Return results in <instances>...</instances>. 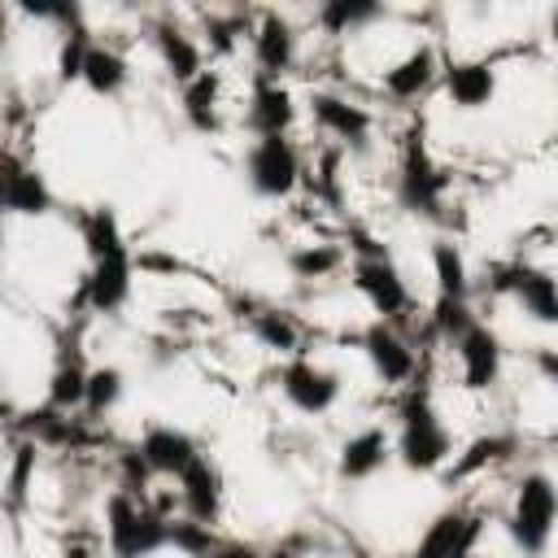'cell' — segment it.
<instances>
[{
    "label": "cell",
    "mask_w": 558,
    "mask_h": 558,
    "mask_svg": "<svg viewBox=\"0 0 558 558\" xmlns=\"http://www.w3.org/2000/svg\"><path fill=\"white\" fill-rule=\"evenodd\" d=\"M392 418H397L392 458L405 471L432 475V471H445L453 462V436L440 423V410H436L427 384H405L401 397H397V405H392Z\"/></svg>",
    "instance_id": "1"
},
{
    "label": "cell",
    "mask_w": 558,
    "mask_h": 558,
    "mask_svg": "<svg viewBox=\"0 0 558 558\" xmlns=\"http://www.w3.org/2000/svg\"><path fill=\"white\" fill-rule=\"evenodd\" d=\"M449 170L432 157L423 122H414L397 144V205L427 222H449Z\"/></svg>",
    "instance_id": "2"
},
{
    "label": "cell",
    "mask_w": 558,
    "mask_h": 558,
    "mask_svg": "<svg viewBox=\"0 0 558 558\" xmlns=\"http://www.w3.org/2000/svg\"><path fill=\"white\" fill-rule=\"evenodd\" d=\"M506 532L523 558H541L558 532V480L541 466L523 471L510 493L506 510Z\"/></svg>",
    "instance_id": "3"
},
{
    "label": "cell",
    "mask_w": 558,
    "mask_h": 558,
    "mask_svg": "<svg viewBox=\"0 0 558 558\" xmlns=\"http://www.w3.org/2000/svg\"><path fill=\"white\" fill-rule=\"evenodd\" d=\"M105 545L109 558H153L170 549V514L144 497L113 488L105 497Z\"/></svg>",
    "instance_id": "4"
},
{
    "label": "cell",
    "mask_w": 558,
    "mask_h": 558,
    "mask_svg": "<svg viewBox=\"0 0 558 558\" xmlns=\"http://www.w3.org/2000/svg\"><path fill=\"white\" fill-rule=\"evenodd\" d=\"M488 296H514L519 310L536 327H558V275L527 262V257H506L484 270Z\"/></svg>",
    "instance_id": "5"
},
{
    "label": "cell",
    "mask_w": 558,
    "mask_h": 558,
    "mask_svg": "<svg viewBox=\"0 0 558 558\" xmlns=\"http://www.w3.org/2000/svg\"><path fill=\"white\" fill-rule=\"evenodd\" d=\"M244 179L262 201H288L305 183V157L292 135L253 140L244 153Z\"/></svg>",
    "instance_id": "6"
},
{
    "label": "cell",
    "mask_w": 558,
    "mask_h": 558,
    "mask_svg": "<svg viewBox=\"0 0 558 558\" xmlns=\"http://www.w3.org/2000/svg\"><path fill=\"white\" fill-rule=\"evenodd\" d=\"M131 292H135V253L131 244H118L87 262L74 305H87L92 314H118L131 301Z\"/></svg>",
    "instance_id": "7"
},
{
    "label": "cell",
    "mask_w": 558,
    "mask_h": 558,
    "mask_svg": "<svg viewBox=\"0 0 558 558\" xmlns=\"http://www.w3.org/2000/svg\"><path fill=\"white\" fill-rule=\"evenodd\" d=\"M349 283L353 292L371 305V314H379L384 323H401L410 310H414V296H410V283L401 275V266L388 257H362L349 266Z\"/></svg>",
    "instance_id": "8"
},
{
    "label": "cell",
    "mask_w": 558,
    "mask_h": 558,
    "mask_svg": "<svg viewBox=\"0 0 558 558\" xmlns=\"http://www.w3.org/2000/svg\"><path fill=\"white\" fill-rule=\"evenodd\" d=\"M353 344L362 349L371 375H375L384 388H405V384H414V375H418V353H414V344L397 331V323L375 318V323H366V327L357 331Z\"/></svg>",
    "instance_id": "9"
},
{
    "label": "cell",
    "mask_w": 558,
    "mask_h": 558,
    "mask_svg": "<svg viewBox=\"0 0 558 558\" xmlns=\"http://www.w3.org/2000/svg\"><path fill=\"white\" fill-rule=\"evenodd\" d=\"M279 392H283V401H288L296 414L323 418V414L336 410L344 384H340V375H336L331 366H318L314 357L301 353V357H288V362L279 366Z\"/></svg>",
    "instance_id": "10"
},
{
    "label": "cell",
    "mask_w": 558,
    "mask_h": 558,
    "mask_svg": "<svg viewBox=\"0 0 558 558\" xmlns=\"http://www.w3.org/2000/svg\"><path fill=\"white\" fill-rule=\"evenodd\" d=\"M310 118L323 135H331L340 148H353V153H366L371 148V131H375V113L366 105H357L353 96L344 92H331V87H314L310 92Z\"/></svg>",
    "instance_id": "11"
},
{
    "label": "cell",
    "mask_w": 558,
    "mask_h": 558,
    "mask_svg": "<svg viewBox=\"0 0 558 558\" xmlns=\"http://www.w3.org/2000/svg\"><path fill=\"white\" fill-rule=\"evenodd\" d=\"M148 44H153V52H157V61H161V70H166L170 83L187 87L192 78L205 74V44L174 13H157L148 22Z\"/></svg>",
    "instance_id": "12"
},
{
    "label": "cell",
    "mask_w": 558,
    "mask_h": 558,
    "mask_svg": "<svg viewBox=\"0 0 558 558\" xmlns=\"http://www.w3.org/2000/svg\"><path fill=\"white\" fill-rule=\"evenodd\" d=\"M248 48H253V74H262V78H283V74L296 65V57H301V35H296V26H292L288 13H279V9H257Z\"/></svg>",
    "instance_id": "13"
},
{
    "label": "cell",
    "mask_w": 558,
    "mask_h": 558,
    "mask_svg": "<svg viewBox=\"0 0 558 558\" xmlns=\"http://www.w3.org/2000/svg\"><path fill=\"white\" fill-rule=\"evenodd\" d=\"M484 536V514L466 510V506H445L418 536L410 558H475Z\"/></svg>",
    "instance_id": "14"
},
{
    "label": "cell",
    "mask_w": 558,
    "mask_h": 558,
    "mask_svg": "<svg viewBox=\"0 0 558 558\" xmlns=\"http://www.w3.org/2000/svg\"><path fill=\"white\" fill-rule=\"evenodd\" d=\"M458 379L466 392H493L501 384V366H506V349H501V336L480 318L458 344Z\"/></svg>",
    "instance_id": "15"
},
{
    "label": "cell",
    "mask_w": 558,
    "mask_h": 558,
    "mask_svg": "<svg viewBox=\"0 0 558 558\" xmlns=\"http://www.w3.org/2000/svg\"><path fill=\"white\" fill-rule=\"evenodd\" d=\"M445 74V65H440V52H436V44H414V48H405L397 61H388L384 70H379V92L388 96V100H397V105H410V100H418L423 92H432V83Z\"/></svg>",
    "instance_id": "16"
},
{
    "label": "cell",
    "mask_w": 558,
    "mask_h": 558,
    "mask_svg": "<svg viewBox=\"0 0 558 558\" xmlns=\"http://www.w3.org/2000/svg\"><path fill=\"white\" fill-rule=\"evenodd\" d=\"M296 122V96L283 78H248V100H244V126L253 131V140L266 135H288Z\"/></svg>",
    "instance_id": "17"
},
{
    "label": "cell",
    "mask_w": 558,
    "mask_h": 558,
    "mask_svg": "<svg viewBox=\"0 0 558 558\" xmlns=\"http://www.w3.org/2000/svg\"><path fill=\"white\" fill-rule=\"evenodd\" d=\"M179 506H183L187 519L218 527L222 506H227V475H222V466H218L209 453H201V458L179 475Z\"/></svg>",
    "instance_id": "18"
},
{
    "label": "cell",
    "mask_w": 558,
    "mask_h": 558,
    "mask_svg": "<svg viewBox=\"0 0 558 558\" xmlns=\"http://www.w3.org/2000/svg\"><path fill=\"white\" fill-rule=\"evenodd\" d=\"M445 96L462 113H480L497 96V65L488 57H458L445 65Z\"/></svg>",
    "instance_id": "19"
},
{
    "label": "cell",
    "mask_w": 558,
    "mask_h": 558,
    "mask_svg": "<svg viewBox=\"0 0 558 558\" xmlns=\"http://www.w3.org/2000/svg\"><path fill=\"white\" fill-rule=\"evenodd\" d=\"M92 418H74V414H65V410H52V405H35L31 414H22L17 418V432L26 436V440H39V445H48V449H70V453H83V449H92L100 436L87 427Z\"/></svg>",
    "instance_id": "20"
},
{
    "label": "cell",
    "mask_w": 558,
    "mask_h": 558,
    "mask_svg": "<svg viewBox=\"0 0 558 558\" xmlns=\"http://www.w3.org/2000/svg\"><path fill=\"white\" fill-rule=\"evenodd\" d=\"M135 449L144 453L153 475H166V480H179L201 458V445L183 427H174V423H148L140 432V440H135Z\"/></svg>",
    "instance_id": "21"
},
{
    "label": "cell",
    "mask_w": 558,
    "mask_h": 558,
    "mask_svg": "<svg viewBox=\"0 0 558 558\" xmlns=\"http://www.w3.org/2000/svg\"><path fill=\"white\" fill-rule=\"evenodd\" d=\"M4 214L9 218H48L57 209V196L48 187V179L35 166H22L13 153L4 157Z\"/></svg>",
    "instance_id": "22"
},
{
    "label": "cell",
    "mask_w": 558,
    "mask_h": 558,
    "mask_svg": "<svg viewBox=\"0 0 558 558\" xmlns=\"http://www.w3.org/2000/svg\"><path fill=\"white\" fill-rule=\"evenodd\" d=\"M388 458H392V436L371 423V427H362V432L340 440V449H336V480L362 484V480L379 475L388 466Z\"/></svg>",
    "instance_id": "23"
},
{
    "label": "cell",
    "mask_w": 558,
    "mask_h": 558,
    "mask_svg": "<svg viewBox=\"0 0 558 558\" xmlns=\"http://www.w3.org/2000/svg\"><path fill=\"white\" fill-rule=\"evenodd\" d=\"M87 375H92V366L83 362L78 344H74V340H65V344L57 349L52 371H48L44 405L65 410V414H83V401H87Z\"/></svg>",
    "instance_id": "24"
},
{
    "label": "cell",
    "mask_w": 558,
    "mask_h": 558,
    "mask_svg": "<svg viewBox=\"0 0 558 558\" xmlns=\"http://www.w3.org/2000/svg\"><path fill=\"white\" fill-rule=\"evenodd\" d=\"M179 109L196 135H218L222 131V70H205L201 78L179 87Z\"/></svg>",
    "instance_id": "25"
},
{
    "label": "cell",
    "mask_w": 558,
    "mask_h": 558,
    "mask_svg": "<svg viewBox=\"0 0 558 558\" xmlns=\"http://www.w3.org/2000/svg\"><path fill=\"white\" fill-rule=\"evenodd\" d=\"M248 336L266 349V353H275V357H301L305 349V327H301V318L292 314V310H283V305H257V314L248 318Z\"/></svg>",
    "instance_id": "26"
},
{
    "label": "cell",
    "mask_w": 558,
    "mask_h": 558,
    "mask_svg": "<svg viewBox=\"0 0 558 558\" xmlns=\"http://www.w3.org/2000/svg\"><path fill=\"white\" fill-rule=\"evenodd\" d=\"M384 17H388V4L379 0H323L314 9V26L327 35H362Z\"/></svg>",
    "instance_id": "27"
},
{
    "label": "cell",
    "mask_w": 558,
    "mask_h": 558,
    "mask_svg": "<svg viewBox=\"0 0 558 558\" xmlns=\"http://www.w3.org/2000/svg\"><path fill=\"white\" fill-rule=\"evenodd\" d=\"M126 83H131V61L113 44H92L87 65H83V87L100 100H113L126 92Z\"/></svg>",
    "instance_id": "28"
},
{
    "label": "cell",
    "mask_w": 558,
    "mask_h": 558,
    "mask_svg": "<svg viewBox=\"0 0 558 558\" xmlns=\"http://www.w3.org/2000/svg\"><path fill=\"white\" fill-rule=\"evenodd\" d=\"M514 449H519V436H510V432H484V436H475L462 453H453L445 480H449V484H453V480H471V475H480V471L506 462Z\"/></svg>",
    "instance_id": "29"
},
{
    "label": "cell",
    "mask_w": 558,
    "mask_h": 558,
    "mask_svg": "<svg viewBox=\"0 0 558 558\" xmlns=\"http://www.w3.org/2000/svg\"><path fill=\"white\" fill-rule=\"evenodd\" d=\"M253 17L248 9H227V13H201V44L209 48V57H235L244 35H253Z\"/></svg>",
    "instance_id": "30"
},
{
    "label": "cell",
    "mask_w": 558,
    "mask_h": 558,
    "mask_svg": "<svg viewBox=\"0 0 558 558\" xmlns=\"http://www.w3.org/2000/svg\"><path fill=\"white\" fill-rule=\"evenodd\" d=\"M288 275L301 279V283H318V279H331L340 266H344V248L336 240H305L296 248H288L283 257Z\"/></svg>",
    "instance_id": "31"
},
{
    "label": "cell",
    "mask_w": 558,
    "mask_h": 558,
    "mask_svg": "<svg viewBox=\"0 0 558 558\" xmlns=\"http://www.w3.org/2000/svg\"><path fill=\"white\" fill-rule=\"evenodd\" d=\"M432 279H436V296H471V266L462 257V248L449 235H436L432 248Z\"/></svg>",
    "instance_id": "32"
},
{
    "label": "cell",
    "mask_w": 558,
    "mask_h": 558,
    "mask_svg": "<svg viewBox=\"0 0 558 558\" xmlns=\"http://www.w3.org/2000/svg\"><path fill=\"white\" fill-rule=\"evenodd\" d=\"M310 192H314L318 205H327V209H336V214L349 205V192H344V148H340V144H327V148L314 157Z\"/></svg>",
    "instance_id": "33"
},
{
    "label": "cell",
    "mask_w": 558,
    "mask_h": 558,
    "mask_svg": "<svg viewBox=\"0 0 558 558\" xmlns=\"http://www.w3.org/2000/svg\"><path fill=\"white\" fill-rule=\"evenodd\" d=\"M475 323H480V314H475L471 296H436L427 310V331L445 344H458Z\"/></svg>",
    "instance_id": "34"
},
{
    "label": "cell",
    "mask_w": 558,
    "mask_h": 558,
    "mask_svg": "<svg viewBox=\"0 0 558 558\" xmlns=\"http://www.w3.org/2000/svg\"><path fill=\"white\" fill-rule=\"evenodd\" d=\"M122 392H126V371L122 366H113V362H100V366H92V375H87V401H83V418H105V414H113L118 410V401H122Z\"/></svg>",
    "instance_id": "35"
},
{
    "label": "cell",
    "mask_w": 558,
    "mask_h": 558,
    "mask_svg": "<svg viewBox=\"0 0 558 558\" xmlns=\"http://www.w3.org/2000/svg\"><path fill=\"white\" fill-rule=\"evenodd\" d=\"M57 78L61 83H83V65H87V52H92V26L87 17H74L65 31H57Z\"/></svg>",
    "instance_id": "36"
},
{
    "label": "cell",
    "mask_w": 558,
    "mask_h": 558,
    "mask_svg": "<svg viewBox=\"0 0 558 558\" xmlns=\"http://www.w3.org/2000/svg\"><path fill=\"white\" fill-rule=\"evenodd\" d=\"M39 440H17L13 445V458H9V480H4V497H9V510H17L26 497H31V484H35V466H39Z\"/></svg>",
    "instance_id": "37"
},
{
    "label": "cell",
    "mask_w": 558,
    "mask_h": 558,
    "mask_svg": "<svg viewBox=\"0 0 558 558\" xmlns=\"http://www.w3.org/2000/svg\"><path fill=\"white\" fill-rule=\"evenodd\" d=\"M218 545L214 527L209 523H196V519H170V549H179L183 558H209Z\"/></svg>",
    "instance_id": "38"
},
{
    "label": "cell",
    "mask_w": 558,
    "mask_h": 558,
    "mask_svg": "<svg viewBox=\"0 0 558 558\" xmlns=\"http://www.w3.org/2000/svg\"><path fill=\"white\" fill-rule=\"evenodd\" d=\"M113 466H118V488L131 493V497H144V501H148V484H153L157 475H153V466L144 462V453L131 445V449L113 453Z\"/></svg>",
    "instance_id": "39"
},
{
    "label": "cell",
    "mask_w": 558,
    "mask_h": 558,
    "mask_svg": "<svg viewBox=\"0 0 558 558\" xmlns=\"http://www.w3.org/2000/svg\"><path fill=\"white\" fill-rule=\"evenodd\" d=\"M135 270L157 275V279H174V275H187L192 266H187L183 257L166 253V248H144V253H135Z\"/></svg>",
    "instance_id": "40"
},
{
    "label": "cell",
    "mask_w": 558,
    "mask_h": 558,
    "mask_svg": "<svg viewBox=\"0 0 558 558\" xmlns=\"http://www.w3.org/2000/svg\"><path fill=\"white\" fill-rule=\"evenodd\" d=\"M344 244H349V253H353V262H362V257H388V248L362 227V222H349V231H344Z\"/></svg>",
    "instance_id": "41"
},
{
    "label": "cell",
    "mask_w": 558,
    "mask_h": 558,
    "mask_svg": "<svg viewBox=\"0 0 558 558\" xmlns=\"http://www.w3.org/2000/svg\"><path fill=\"white\" fill-rule=\"evenodd\" d=\"M532 371L558 388V349L554 344H532Z\"/></svg>",
    "instance_id": "42"
},
{
    "label": "cell",
    "mask_w": 558,
    "mask_h": 558,
    "mask_svg": "<svg viewBox=\"0 0 558 558\" xmlns=\"http://www.w3.org/2000/svg\"><path fill=\"white\" fill-rule=\"evenodd\" d=\"M209 558H266V549H257L253 541H235L231 536V541H218Z\"/></svg>",
    "instance_id": "43"
},
{
    "label": "cell",
    "mask_w": 558,
    "mask_h": 558,
    "mask_svg": "<svg viewBox=\"0 0 558 558\" xmlns=\"http://www.w3.org/2000/svg\"><path fill=\"white\" fill-rule=\"evenodd\" d=\"M305 549H310V536H283L275 549H266V558H305Z\"/></svg>",
    "instance_id": "44"
},
{
    "label": "cell",
    "mask_w": 558,
    "mask_h": 558,
    "mask_svg": "<svg viewBox=\"0 0 558 558\" xmlns=\"http://www.w3.org/2000/svg\"><path fill=\"white\" fill-rule=\"evenodd\" d=\"M57 558H96V545H92L87 536H65Z\"/></svg>",
    "instance_id": "45"
},
{
    "label": "cell",
    "mask_w": 558,
    "mask_h": 558,
    "mask_svg": "<svg viewBox=\"0 0 558 558\" xmlns=\"http://www.w3.org/2000/svg\"><path fill=\"white\" fill-rule=\"evenodd\" d=\"M545 39H549V48L558 57V9H549V17H545Z\"/></svg>",
    "instance_id": "46"
},
{
    "label": "cell",
    "mask_w": 558,
    "mask_h": 558,
    "mask_svg": "<svg viewBox=\"0 0 558 558\" xmlns=\"http://www.w3.org/2000/svg\"><path fill=\"white\" fill-rule=\"evenodd\" d=\"M554 140H558V126H554Z\"/></svg>",
    "instance_id": "47"
},
{
    "label": "cell",
    "mask_w": 558,
    "mask_h": 558,
    "mask_svg": "<svg viewBox=\"0 0 558 558\" xmlns=\"http://www.w3.org/2000/svg\"><path fill=\"white\" fill-rule=\"evenodd\" d=\"M405 558H410V554H405Z\"/></svg>",
    "instance_id": "48"
}]
</instances>
